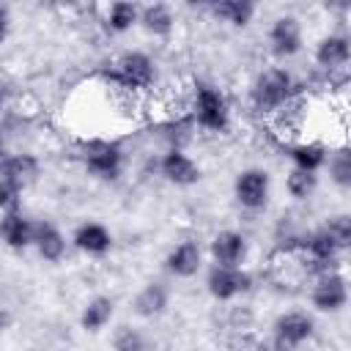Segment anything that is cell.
<instances>
[{"label": "cell", "mask_w": 351, "mask_h": 351, "mask_svg": "<svg viewBox=\"0 0 351 351\" xmlns=\"http://www.w3.org/2000/svg\"><path fill=\"white\" fill-rule=\"evenodd\" d=\"M299 99H304V96H302V82H299V77H296L288 66H280V63L263 66V69L252 77V82H250V88H247V101H250V107H252L258 115H263L266 121H269L271 115L282 112L285 107L296 104Z\"/></svg>", "instance_id": "cell-1"}, {"label": "cell", "mask_w": 351, "mask_h": 351, "mask_svg": "<svg viewBox=\"0 0 351 351\" xmlns=\"http://www.w3.org/2000/svg\"><path fill=\"white\" fill-rule=\"evenodd\" d=\"M186 118L203 134L225 137L233 129L236 110H233L230 96L219 85H214V82H192L186 88Z\"/></svg>", "instance_id": "cell-2"}, {"label": "cell", "mask_w": 351, "mask_h": 351, "mask_svg": "<svg viewBox=\"0 0 351 351\" xmlns=\"http://www.w3.org/2000/svg\"><path fill=\"white\" fill-rule=\"evenodd\" d=\"M107 85L132 99H148L156 93L159 85V63L151 52L145 49H123L121 55L112 58L110 71H107Z\"/></svg>", "instance_id": "cell-3"}, {"label": "cell", "mask_w": 351, "mask_h": 351, "mask_svg": "<svg viewBox=\"0 0 351 351\" xmlns=\"http://www.w3.org/2000/svg\"><path fill=\"white\" fill-rule=\"evenodd\" d=\"M74 156L90 178L104 184L118 181L126 170V148L118 137H107V134L80 137L74 143Z\"/></svg>", "instance_id": "cell-4"}, {"label": "cell", "mask_w": 351, "mask_h": 351, "mask_svg": "<svg viewBox=\"0 0 351 351\" xmlns=\"http://www.w3.org/2000/svg\"><path fill=\"white\" fill-rule=\"evenodd\" d=\"M315 332H318L315 313L299 310V307L282 310L271 321V348L274 351H299L307 343H313Z\"/></svg>", "instance_id": "cell-5"}, {"label": "cell", "mask_w": 351, "mask_h": 351, "mask_svg": "<svg viewBox=\"0 0 351 351\" xmlns=\"http://www.w3.org/2000/svg\"><path fill=\"white\" fill-rule=\"evenodd\" d=\"M271 173L261 165H250L241 167L233 178V200L241 211L247 214H258L266 211L271 203Z\"/></svg>", "instance_id": "cell-6"}, {"label": "cell", "mask_w": 351, "mask_h": 351, "mask_svg": "<svg viewBox=\"0 0 351 351\" xmlns=\"http://www.w3.org/2000/svg\"><path fill=\"white\" fill-rule=\"evenodd\" d=\"M266 47L271 58L282 66L285 60H293L304 49V25L296 14H277L266 27Z\"/></svg>", "instance_id": "cell-7"}, {"label": "cell", "mask_w": 351, "mask_h": 351, "mask_svg": "<svg viewBox=\"0 0 351 351\" xmlns=\"http://www.w3.org/2000/svg\"><path fill=\"white\" fill-rule=\"evenodd\" d=\"M351 60V38L343 30H329L324 33L315 47H313V63L315 69L329 80H346V69Z\"/></svg>", "instance_id": "cell-8"}, {"label": "cell", "mask_w": 351, "mask_h": 351, "mask_svg": "<svg viewBox=\"0 0 351 351\" xmlns=\"http://www.w3.org/2000/svg\"><path fill=\"white\" fill-rule=\"evenodd\" d=\"M255 288V274L247 266H208L206 271V293L214 302H236Z\"/></svg>", "instance_id": "cell-9"}, {"label": "cell", "mask_w": 351, "mask_h": 351, "mask_svg": "<svg viewBox=\"0 0 351 351\" xmlns=\"http://www.w3.org/2000/svg\"><path fill=\"white\" fill-rule=\"evenodd\" d=\"M310 307L321 315H337L348 304V280L343 269H329L321 274H313L310 282Z\"/></svg>", "instance_id": "cell-10"}, {"label": "cell", "mask_w": 351, "mask_h": 351, "mask_svg": "<svg viewBox=\"0 0 351 351\" xmlns=\"http://www.w3.org/2000/svg\"><path fill=\"white\" fill-rule=\"evenodd\" d=\"M203 266H206V247L195 236L178 239L176 244L167 247L162 258V269L173 280H192L203 271Z\"/></svg>", "instance_id": "cell-11"}, {"label": "cell", "mask_w": 351, "mask_h": 351, "mask_svg": "<svg viewBox=\"0 0 351 351\" xmlns=\"http://www.w3.org/2000/svg\"><path fill=\"white\" fill-rule=\"evenodd\" d=\"M156 173L176 189H189L203 181V167L186 148H165L156 156Z\"/></svg>", "instance_id": "cell-12"}, {"label": "cell", "mask_w": 351, "mask_h": 351, "mask_svg": "<svg viewBox=\"0 0 351 351\" xmlns=\"http://www.w3.org/2000/svg\"><path fill=\"white\" fill-rule=\"evenodd\" d=\"M206 255L214 266H247L250 261V239L239 228H222L208 239Z\"/></svg>", "instance_id": "cell-13"}, {"label": "cell", "mask_w": 351, "mask_h": 351, "mask_svg": "<svg viewBox=\"0 0 351 351\" xmlns=\"http://www.w3.org/2000/svg\"><path fill=\"white\" fill-rule=\"evenodd\" d=\"M69 244L80 255L99 261V258H107L112 252L115 236H112V230L104 222H99V219H82V222L74 225V230L69 236Z\"/></svg>", "instance_id": "cell-14"}, {"label": "cell", "mask_w": 351, "mask_h": 351, "mask_svg": "<svg viewBox=\"0 0 351 351\" xmlns=\"http://www.w3.org/2000/svg\"><path fill=\"white\" fill-rule=\"evenodd\" d=\"M170 304H173V291L165 280H148L132 296V313L143 321H156L167 315Z\"/></svg>", "instance_id": "cell-15"}, {"label": "cell", "mask_w": 351, "mask_h": 351, "mask_svg": "<svg viewBox=\"0 0 351 351\" xmlns=\"http://www.w3.org/2000/svg\"><path fill=\"white\" fill-rule=\"evenodd\" d=\"M44 263H63L71 244L69 236L52 222V219H38L33 228V247H30Z\"/></svg>", "instance_id": "cell-16"}, {"label": "cell", "mask_w": 351, "mask_h": 351, "mask_svg": "<svg viewBox=\"0 0 351 351\" xmlns=\"http://www.w3.org/2000/svg\"><path fill=\"white\" fill-rule=\"evenodd\" d=\"M285 156L291 162L293 170H304V173H321L329 156V148L324 140L315 137H296L291 143H285Z\"/></svg>", "instance_id": "cell-17"}, {"label": "cell", "mask_w": 351, "mask_h": 351, "mask_svg": "<svg viewBox=\"0 0 351 351\" xmlns=\"http://www.w3.org/2000/svg\"><path fill=\"white\" fill-rule=\"evenodd\" d=\"M33 228L36 222L19 208L0 214V244L11 252H25L33 247Z\"/></svg>", "instance_id": "cell-18"}, {"label": "cell", "mask_w": 351, "mask_h": 351, "mask_svg": "<svg viewBox=\"0 0 351 351\" xmlns=\"http://www.w3.org/2000/svg\"><path fill=\"white\" fill-rule=\"evenodd\" d=\"M38 176H41V159L33 151H8L0 159V178L19 184L25 192L38 181Z\"/></svg>", "instance_id": "cell-19"}, {"label": "cell", "mask_w": 351, "mask_h": 351, "mask_svg": "<svg viewBox=\"0 0 351 351\" xmlns=\"http://www.w3.org/2000/svg\"><path fill=\"white\" fill-rule=\"evenodd\" d=\"M176 25H178V14L173 5L167 3H145L140 5V19H137V27L148 36V38H170L176 33Z\"/></svg>", "instance_id": "cell-20"}, {"label": "cell", "mask_w": 351, "mask_h": 351, "mask_svg": "<svg viewBox=\"0 0 351 351\" xmlns=\"http://www.w3.org/2000/svg\"><path fill=\"white\" fill-rule=\"evenodd\" d=\"M112 318H115V299L107 293H96L82 302L77 324L85 335H99L112 324Z\"/></svg>", "instance_id": "cell-21"}, {"label": "cell", "mask_w": 351, "mask_h": 351, "mask_svg": "<svg viewBox=\"0 0 351 351\" xmlns=\"http://www.w3.org/2000/svg\"><path fill=\"white\" fill-rule=\"evenodd\" d=\"M206 11L211 14L214 22H219L225 27H233V30H244V27L252 25V19L258 14V5L250 3V0H219V3L206 5Z\"/></svg>", "instance_id": "cell-22"}, {"label": "cell", "mask_w": 351, "mask_h": 351, "mask_svg": "<svg viewBox=\"0 0 351 351\" xmlns=\"http://www.w3.org/2000/svg\"><path fill=\"white\" fill-rule=\"evenodd\" d=\"M140 5L137 3H110L99 11V27L107 36H126L137 27Z\"/></svg>", "instance_id": "cell-23"}, {"label": "cell", "mask_w": 351, "mask_h": 351, "mask_svg": "<svg viewBox=\"0 0 351 351\" xmlns=\"http://www.w3.org/2000/svg\"><path fill=\"white\" fill-rule=\"evenodd\" d=\"M326 176H329V184L340 192H348L351 189V154L346 145H337V148H329V156H326V165H324Z\"/></svg>", "instance_id": "cell-24"}, {"label": "cell", "mask_w": 351, "mask_h": 351, "mask_svg": "<svg viewBox=\"0 0 351 351\" xmlns=\"http://www.w3.org/2000/svg\"><path fill=\"white\" fill-rule=\"evenodd\" d=\"M112 351H151V335L137 324H121L110 337Z\"/></svg>", "instance_id": "cell-25"}, {"label": "cell", "mask_w": 351, "mask_h": 351, "mask_svg": "<svg viewBox=\"0 0 351 351\" xmlns=\"http://www.w3.org/2000/svg\"><path fill=\"white\" fill-rule=\"evenodd\" d=\"M285 192H288V197H293L296 203H304V200H310V197L318 192V176L291 167V170L285 173Z\"/></svg>", "instance_id": "cell-26"}, {"label": "cell", "mask_w": 351, "mask_h": 351, "mask_svg": "<svg viewBox=\"0 0 351 351\" xmlns=\"http://www.w3.org/2000/svg\"><path fill=\"white\" fill-rule=\"evenodd\" d=\"M324 230L340 244V250H348V244H351V217L346 211L329 214L326 222H324Z\"/></svg>", "instance_id": "cell-27"}, {"label": "cell", "mask_w": 351, "mask_h": 351, "mask_svg": "<svg viewBox=\"0 0 351 351\" xmlns=\"http://www.w3.org/2000/svg\"><path fill=\"white\" fill-rule=\"evenodd\" d=\"M22 195L25 189L8 178H0V214L5 211H19L22 208Z\"/></svg>", "instance_id": "cell-28"}, {"label": "cell", "mask_w": 351, "mask_h": 351, "mask_svg": "<svg viewBox=\"0 0 351 351\" xmlns=\"http://www.w3.org/2000/svg\"><path fill=\"white\" fill-rule=\"evenodd\" d=\"M11 27H14V16H11V8L5 3H0V44L8 41L11 36Z\"/></svg>", "instance_id": "cell-29"}, {"label": "cell", "mask_w": 351, "mask_h": 351, "mask_svg": "<svg viewBox=\"0 0 351 351\" xmlns=\"http://www.w3.org/2000/svg\"><path fill=\"white\" fill-rule=\"evenodd\" d=\"M11 99H14V93H11V85H8V82L0 77V115H3V112L11 107Z\"/></svg>", "instance_id": "cell-30"}, {"label": "cell", "mask_w": 351, "mask_h": 351, "mask_svg": "<svg viewBox=\"0 0 351 351\" xmlns=\"http://www.w3.org/2000/svg\"><path fill=\"white\" fill-rule=\"evenodd\" d=\"M11 324H14V313H11V307L0 304V332H3V329H8Z\"/></svg>", "instance_id": "cell-31"}, {"label": "cell", "mask_w": 351, "mask_h": 351, "mask_svg": "<svg viewBox=\"0 0 351 351\" xmlns=\"http://www.w3.org/2000/svg\"><path fill=\"white\" fill-rule=\"evenodd\" d=\"M258 351H274V348H271V346H261Z\"/></svg>", "instance_id": "cell-32"}]
</instances>
